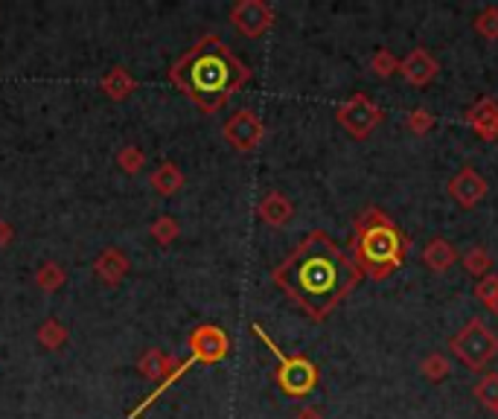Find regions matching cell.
Instances as JSON below:
<instances>
[{
  "label": "cell",
  "mask_w": 498,
  "mask_h": 419,
  "mask_svg": "<svg viewBox=\"0 0 498 419\" xmlns=\"http://www.w3.org/2000/svg\"><path fill=\"white\" fill-rule=\"evenodd\" d=\"M362 271L353 257L338 248L324 230H312L292 254L274 268V283L292 297L303 312L324 320L358 286Z\"/></svg>",
  "instance_id": "cell-1"
},
{
  "label": "cell",
  "mask_w": 498,
  "mask_h": 419,
  "mask_svg": "<svg viewBox=\"0 0 498 419\" xmlns=\"http://www.w3.org/2000/svg\"><path fill=\"white\" fill-rule=\"evenodd\" d=\"M248 79V70L219 38H204L175 67V82L204 108H219Z\"/></svg>",
  "instance_id": "cell-2"
},
{
  "label": "cell",
  "mask_w": 498,
  "mask_h": 419,
  "mask_svg": "<svg viewBox=\"0 0 498 419\" xmlns=\"http://www.w3.org/2000/svg\"><path fill=\"white\" fill-rule=\"evenodd\" d=\"M350 248H353L356 268L379 283V279L391 277L396 268H403L411 242L385 210L367 207L365 213L356 219Z\"/></svg>",
  "instance_id": "cell-3"
},
{
  "label": "cell",
  "mask_w": 498,
  "mask_h": 419,
  "mask_svg": "<svg viewBox=\"0 0 498 419\" xmlns=\"http://www.w3.org/2000/svg\"><path fill=\"white\" fill-rule=\"evenodd\" d=\"M254 335L271 349L274 358H277V385L283 387V394H288L292 399L309 396L315 390V385H317V367L312 365V361L303 358V356H286L283 349L269 338L266 329H262L259 324H254Z\"/></svg>",
  "instance_id": "cell-4"
},
{
  "label": "cell",
  "mask_w": 498,
  "mask_h": 419,
  "mask_svg": "<svg viewBox=\"0 0 498 419\" xmlns=\"http://www.w3.org/2000/svg\"><path fill=\"white\" fill-rule=\"evenodd\" d=\"M449 349L464 361L469 370L478 373L498 356V335L483 324V320L473 317L458 335H452L449 338Z\"/></svg>",
  "instance_id": "cell-5"
},
{
  "label": "cell",
  "mask_w": 498,
  "mask_h": 419,
  "mask_svg": "<svg viewBox=\"0 0 498 419\" xmlns=\"http://www.w3.org/2000/svg\"><path fill=\"white\" fill-rule=\"evenodd\" d=\"M338 122L347 129L356 140H365L376 132V125L382 122V108L365 93H353L347 102L338 108Z\"/></svg>",
  "instance_id": "cell-6"
},
{
  "label": "cell",
  "mask_w": 498,
  "mask_h": 419,
  "mask_svg": "<svg viewBox=\"0 0 498 419\" xmlns=\"http://www.w3.org/2000/svg\"><path fill=\"white\" fill-rule=\"evenodd\" d=\"M487 192H490L487 178H483L481 172H475L473 166H464V170L449 180V195L464 210L478 207V201L487 199Z\"/></svg>",
  "instance_id": "cell-7"
},
{
  "label": "cell",
  "mask_w": 498,
  "mask_h": 419,
  "mask_svg": "<svg viewBox=\"0 0 498 419\" xmlns=\"http://www.w3.org/2000/svg\"><path fill=\"white\" fill-rule=\"evenodd\" d=\"M437 70H440V62L425 47H414L405 59L399 62V73L405 76L408 85H417V88L428 85V82L437 76Z\"/></svg>",
  "instance_id": "cell-8"
},
{
  "label": "cell",
  "mask_w": 498,
  "mask_h": 419,
  "mask_svg": "<svg viewBox=\"0 0 498 419\" xmlns=\"http://www.w3.org/2000/svg\"><path fill=\"white\" fill-rule=\"evenodd\" d=\"M466 122L481 140L493 143V140H498V102L493 100V96H483V100H478L475 105H469Z\"/></svg>",
  "instance_id": "cell-9"
},
{
  "label": "cell",
  "mask_w": 498,
  "mask_h": 419,
  "mask_svg": "<svg viewBox=\"0 0 498 419\" xmlns=\"http://www.w3.org/2000/svg\"><path fill=\"white\" fill-rule=\"evenodd\" d=\"M233 21L239 24V30L245 35H259L269 30L271 24V9L259 0H245L237 9H233Z\"/></svg>",
  "instance_id": "cell-10"
},
{
  "label": "cell",
  "mask_w": 498,
  "mask_h": 419,
  "mask_svg": "<svg viewBox=\"0 0 498 419\" xmlns=\"http://www.w3.org/2000/svg\"><path fill=\"white\" fill-rule=\"evenodd\" d=\"M225 134L230 137V143H237L239 149H254L262 137V122L251 114V111H239V114L228 122Z\"/></svg>",
  "instance_id": "cell-11"
},
{
  "label": "cell",
  "mask_w": 498,
  "mask_h": 419,
  "mask_svg": "<svg viewBox=\"0 0 498 419\" xmlns=\"http://www.w3.org/2000/svg\"><path fill=\"white\" fill-rule=\"evenodd\" d=\"M192 353H196L201 361H219L228 353V338L225 332L216 326H201L196 335H192Z\"/></svg>",
  "instance_id": "cell-12"
},
{
  "label": "cell",
  "mask_w": 498,
  "mask_h": 419,
  "mask_svg": "<svg viewBox=\"0 0 498 419\" xmlns=\"http://www.w3.org/2000/svg\"><path fill=\"white\" fill-rule=\"evenodd\" d=\"M454 259H458V250H454V245H452V242L440 239V236L423 248V265H425V268L437 271V274L449 271L452 265H454Z\"/></svg>",
  "instance_id": "cell-13"
},
{
  "label": "cell",
  "mask_w": 498,
  "mask_h": 419,
  "mask_svg": "<svg viewBox=\"0 0 498 419\" xmlns=\"http://www.w3.org/2000/svg\"><path fill=\"white\" fill-rule=\"evenodd\" d=\"M461 259H464V268L473 277H478V279H483L490 274V268H493V257H490L487 248H469Z\"/></svg>",
  "instance_id": "cell-14"
},
{
  "label": "cell",
  "mask_w": 498,
  "mask_h": 419,
  "mask_svg": "<svg viewBox=\"0 0 498 419\" xmlns=\"http://www.w3.org/2000/svg\"><path fill=\"white\" fill-rule=\"evenodd\" d=\"M473 394L478 396L481 404H487V408L495 414L498 411V373H483L481 379L475 382Z\"/></svg>",
  "instance_id": "cell-15"
},
{
  "label": "cell",
  "mask_w": 498,
  "mask_h": 419,
  "mask_svg": "<svg viewBox=\"0 0 498 419\" xmlns=\"http://www.w3.org/2000/svg\"><path fill=\"white\" fill-rule=\"evenodd\" d=\"M262 216H266L271 225H283V221L292 219V204H288L283 195H269L266 201H262Z\"/></svg>",
  "instance_id": "cell-16"
},
{
  "label": "cell",
  "mask_w": 498,
  "mask_h": 419,
  "mask_svg": "<svg viewBox=\"0 0 498 419\" xmlns=\"http://www.w3.org/2000/svg\"><path fill=\"white\" fill-rule=\"evenodd\" d=\"M420 370H423V375H425L428 382H443L452 373V365H449V358L443 356V353H432V356L423 358Z\"/></svg>",
  "instance_id": "cell-17"
},
{
  "label": "cell",
  "mask_w": 498,
  "mask_h": 419,
  "mask_svg": "<svg viewBox=\"0 0 498 419\" xmlns=\"http://www.w3.org/2000/svg\"><path fill=\"white\" fill-rule=\"evenodd\" d=\"M370 70L376 73L379 79H391L394 73H399V59L391 53V50H376L370 55Z\"/></svg>",
  "instance_id": "cell-18"
},
{
  "label": "cell",
  "mask_w": 498,
  "mask_h": 419,
  "mask_svg": "<svg viewBox=\"0 0 498 419\" xmlns=\"http://www.w3.org/2000/svg\"><path fill=\"white\" fill-rule=\"evenodd\" d=\"M475 33L487 41H498V6H487L475 18Z\"/></svg>",
  "instance_id": "cell-19"
},
{
  "label": "cell",
  "mask_w": 498,
  "mask_h": 419,
  "mask_svg": "<svg viewBox=\"0 0 498 419\" xmlns=\"http://www.w3.org/2000/svg\"><path fill=\"white\" fill-rule=\"evenodd\" d=\"M475 297H478V303L487 306V309H493L495 300H498V277H495V274H487L483 279H478Z\"/></svg>",
  "instance_id": "cell-20"
},
{
  "label": "cell",
  "mask_w": 498,
  "mask_h": 419,
  "mask_svg": "<svg viewBox=\"0 0 498 419\" xmlns=\"http://www.w3.org/2000/svg\"><path fill=\"white\" fill-rule=\"evenodd\" d=\"M408 129L414 134H425V132H432L435 129V114L432 111H425V108H414L411 114H408Z\"/></svg>",
  "instance_id": "cell-21"
},
{
  "label": "cell",
  "mask_w": 498,
  "mask_h": 419,
  "mask_svg": "<svg viewBox=\"0 0 498 419\" xmlns=\"http://www.w3.org/2000/svg\"><path fill=\"white\" fill-rule=\"evenodd\" d=\"M300 419H321V416H317V411H300Z\"/></svg>",
  "instance_id": "cell-22"
},
{
  "label": "cell",
  "mask_w": 498,
  "mask_h": 419,
  "mask_svg": "<svg viewBox=\"0 0 498 419\" xmlns=\"http://www.w3.org/2000/svg\"><path fill=\"white\" fill-rule=\"evenodd\" d=\"M493 312H495V317H498V300H495V306H493Z\"/></svg>",
  "instance_id": "cell-23"
},
{
  "label": "cell",
  "mask_w": 498,
  "mask_h": 419,
  "mask_svg": "<svg viewBox=\"0 0 498 419\" xmlns=\"http://www.w3.org/2000/svg\"><path fill=\"white\" fill-rule=\"evenodd\" d=\"M495 416H498V411H495Z\"/></svg>",
  "instance_id": "cell-24"
}]
</instances>
